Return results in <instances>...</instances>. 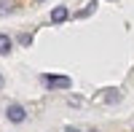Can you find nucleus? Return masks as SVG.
Listing matches in <instances>:
<instances>
[{
    "instance_id": "obj_1",
    "label": "nucleus",
    "mask_w": 134,
    "mask_h": 132,
    "mask_svg": "<svg viewBox=\"0 0 134 132\" xmlns=\"http://www.w3.org/2000/svg\"><path fill=\"white\" fill-rule=\"evenodd\" d=\"M43 84L51 86V89H70L72 86V81L67 75H43Z\"/></svg>"
},
{
    "instance_id": "obj_2",
    "label": "nucleus",
    "mask_w": 134,
    "mask_h": 132,
    "mask_svg": "<svg viewBox=\"0 0 134 132\" xmlns=\"http://www.w3.org/2000/svg\"><path fill=\"white\" fill-rule=\"evenodd\" d=\"M5 116H8V121H14V124H21V121L27 119V111H24V108H21L19 103H14V105H8Z\"/></svg>"
},
{
    "instance_id": "obj_3",
    "label": "nucleus",
    "mask_w": 134,
    "mask_h": 132,
    "mask_svg": "<svg viewBox=\"0 0 134 132\" xmlns=\"http://www.w3.org/2000/svg\"><path fill=\"white\" fill-rule=\"evenodd\" d=\"M67 16H70V11H67L64 6H57V8L51 11V22H54V24H62V22H67Z\"/></svg>"
},
{
    "instance_id": "obj_4",
    "label": "nucleus",
    "mask_w": 134,
    "mask_h": 132,
    "mask_svg": "<svg viewBox=\"0 0 134 132\" xmlns=\"http://www.w3.org/2000/svg\"><path fill=\"white\" fill-rule=\"evenodd\" d=\"M16 8V0H0V16H5L11 14V11Z\"/></svg>"
},
{
    "instance_id": "obj_5",
    "label": "nucleus",
    "mask_w": 134,
    "mask_h": 132,
    "mask_svg": "<svg viewBox=\"0 0 134 132\" xmlns=\"http://www.w3.org/2000/svg\"><path fill=\"white\" fill-rule=\"evenodd\" d=\"M8 51H11V38L5 32H0V54H8Z\"/></svg>"
},
{
    "instance_id": "obj_6",
    "label": "nucleus",
    "mask_w": 134,
    "mask_h": 132,
    "mask_svg": "<svg viewBox=\"0 0 134 132\" xmlns=\"http://www.w3.org/2000/svg\"><path fill=\"white\" fill-rule=\"evenodd\" d=\"M64 132H81L78 127H64Z\"/></svg>"
},
{
    "instance_id": "obj_7",
    "label": "nucleus",
    "mask_w": 134,
    "mask_h": 132,
    "mask_svg": "<svg viewBox=\"0 0 134 132\" xmlns=\"http://www.w3.org/2000/svg\"><path fill=\"white\" fill-rule=\"evenodd\" d=\"M0 86H3V75H0Z\"/></svg>"
},
{
    "instance_id": "obj_8",
    "label": "nucleus",
    "mask_w": 134,
    "mask_h": 132,
    "mask_svg": "<svg viewBox=\"0 0 134 132\" xmlns=\"http://www.w3.org/2000/svg\"><path fill=\"white\" fill-rule=\"evenodd\" d=\"M88 132H99V129H88Z\"/></svg>"
}]
</instances>
